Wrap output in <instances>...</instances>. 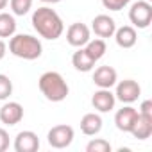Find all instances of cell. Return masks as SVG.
I'll return each instance as SVG.
<instances>
[{
	"label": "cell",
	"instance_id": "obj_1",
	"mask_svg": "<svg viewBox=\"0 0 152 152\" xmlns=\"http://www.w3.org/2000/svg\"><path fill=\"white\" fill-rule=\"evenodd\" d=\"M32 27L45 39H57L64 31L61 16L50 7H38L32 13Z\"/></svg>",
	"mask_w": 152,
	"mask_h": 152
},
{
	"label": "cell",
	"instance_id": "obj_2",
	"mask_svg": "<svg viewBox=\"0 0 152 152\" xmlns=\"http://www.w3.org/2000/svg\"><path fill=\"white\" fill-rule=\"evenodd\" d=\"M41 95L50 102H63L68 97V84L57 72H45L38 81Z\"/></svg>",
	"mask_w": 152,
	"mask_h": 152
},
{
	"label": "cell",
	"instance_id": "obj_3",
	"mask_svg": "<svg viewBox=\"0 0 152 152\" xmlns=\"http://www.w3.org/2000/svg\"><path fill=\"white\" fill-rule=\"evenodd\" d=\"M9 52L20 59L34 61L41 56L43 47L41 41L31 34H13L9 39Z\"/></svg>",
	"mask_w": 152,
	"mask_h": 152
},
{
	"label": "cell",
	"instance_id": "obj_4",
	"mask_svg": "<svg viewBox=\"0 0 152 152\" xmlns=\"http://www.w3.org/2000/svg\"><path fill=\"white\" fill-rule=\"evenodd\" d=\"M129 20L138 29H147L152 22V4L147 0H138L129 9Z\"/></svg>",
	"mask_w": 152,
	"mask_h": 152
},
{
	"label": "cell",
	"instance_id": "obj_5",
	"mask_svg": "<svg viewBox=\"0 0 152 152\" xmlns=\"http://www.w3.org/2000/svg\"><path fill=\"white\" fill-rule=\"evenodd\" d=\"M73 136H75L73 127H70V125H66V124H61V125H56V127H52V129L48 131L47 141H48V145L54 147V148H66V147L72 145Z\"/></svg>",
	"mask_w": 152,
	"mask_h": 152
},
{
	"label": "cell",
	"instance_id": "obj_6",
	"mask_svg": "<svg viewBox=\"0 0 152 152\" xmlns=\"http://www.w3.org/2000/svg\"><path fill=\"white\" fill-rule=\"evenodd\" d=\"M141 95V88L136 81L132 79H125V81H120L116 84V93H115V99L124 102V104H132L140 99Z\"/></svg>",
	"mask_w": 152,
	"mask_h": 152
},
{
	"label": "cell",
	"instance_id": "obj_7",
	"mask_svg": "<svg viewBox=\"0 0 152 152\" xmlns=\"http://www.w3.org/2000/svg\"><path fill=\"white\" fill-rule=\"evenodd\" d=\"M66 41L75 47V48H81L90 41V27L77 22V23H72L66 31Z\"/></svg>",
	"mask_w": 152,
	"mask_h": 152
},
{
	"label": "cell",
	"instance_id": "obj_8",
	"mask_svg": "<svg viewBox=\"0 0 152 152\" xmlns=\"http://www.w3.org/2000/svg\"><path fill=\"white\" fill-rule=\"evenodd\" d=\"M138 109H134L132 106H124L122 109L116 111L115 115V124H116V129L122 131V132H131L134 122L138 120Z\"/></svg>",
	"mask_w": 152,
	"mask_h": 152
},
{
	"label": "cell",
	"instance_id": "obj_9",
	"mask_svg": "<svg viewBox=\"0 0 152 152\" xmlns=\"http://www.w3.org/2000/svg\"><path fill=\"white\" fill-rule=\"evenodd\" d=\"M118 81V73L113 66L106 64V66H99L93 73V83L99 86V88H106V90H111Z\"/></svg>",
	"mask_w": 152,
	"mask_h": 152
},
{
	"label": "cell",
	"instance_id": "obj_10",
	"mask_svg": "<svg viewBox=\"0 0 152 152\" xmlns=\"http://www.w3.org/2000/svg\"><path fill=\"white\" fill-rule=\"evenodd\" d=\"M39 148V138L32 131H22L15 138V150L16 152H36Z\"/></svg>",
	"mask_w": 152,
	"mask_h": 152
},
{
	"label": "cell",
	"instance_id": "obj_11",
	"mask_svg": "<svg viewBox=\"0 0 152 152\" xmlns=\"http://www.w3.org/2000/svg\"><path fill=\"white\" fill-rule=\"evenodd\" d=\"M91 31H93L99 38L106 39V38H111V36L115 34L116 23H115V20H113L111 16H107V15H99V16H95L93 22H91Z\"/></svg>",
	"mask_w": 152,
	"mask_h": 152
},
{
	"label": "cell",
	"instance_id": "obj_12",
	"mask_svg": "<svg viewBox=\"0 0 152 152\" xmlns=\"http://www.w3.org/2000/svg\"><path fill=\"white\" fill-rule=\"evenodd\" d=\"M23 118V107L18 102H7L0 107V122L6 125H16Z\"/></svg>",
	"mask_w": 152,
	"mask_h": 152
},
{
	"label": "cell",
	"instance_id": "obj_13",
	"mask_svg": "<svg viewBox=\"0 0 152 152\" xmlns=\"http://www.w3.org/2000/svg\"><path fill=\"white\" fill-rule=\"evenodd\" d=\"M91 104H93V107H95L99 113H109V111L115 107L116 99H115V93H111V90L100 88L99 91L93 93V97H91Z\"/></svg>",
	"mask_w": 152,
	"mask_h": 152
},
{
	"label": "cell",
	"instance_id": "obj_14",
	"mask_svg": "<svg viewBox=\"0 0 152 152\" xmlns=\"http://www.w3.org/2000/svg\"><path fill=\"white\" fill-rule=\"evenodd\" d=\"M113 36H115V41L120 48H132L138 41V32L131 25H124V27L116 29Z\"/></svg>",
	"mask_w": 152,
	"mask_h": 152
},
{
	"label": "cell",
	"instance_id": "obj_15",
	"mask_svg": "<svg viewBox=\"0 0 152 152\" xmlns=\"http://www.w3.org/2000/svg\"><path fill=\"white\" fill-rule=\"evenodd\" d=\"M100 129H102V118H100V115H97V113H86L81 118V131L86 136H95V134L100 132Z\"/></svg>",
	"mask_w": 152,
	"mask_h": 152
},
{
	"label": "cell",
	"instance_id": "obj_16",
	"mask_svg": "<svg viewBox=\"0 0 152 152\" xmlns=\"http://www.w3.org/2000/svg\"><path fill=\"white\" fill-rule=\"evenodd\" d=\"M131 134L136 140H147V138H150V134H152V118H145V116L140 115L138 120L134 122L132 129H131Z\"/></svg>",
	"mask_w": 152,
	"mask_h": 152
},
{
	"label": "cell",
	"instance_id": "obj_17",
	"mask_svg": "<svg viewBox=\"0 0 152 152\" xmlns=\"http://www.w3.org/2000/svg\"><path fill=\"white\" fill-rule=\"evenodd\" d=\"M95 63L97 61H93L83 47L77 52H73V56H72V64L75 66V70H79V72H91Z\"/></svg>",
	"mask_w": 152,
	"mask_h": 152
},
{
	"label": "cell",
	"instance_id": "obj_18",
	"mask_svg": "<svg viewBox=\"0 0 152 152\" xmlns=\"http://www.w3.org/2000/svg\"><path fill=\"white\" fill-rule=\"evenodd\" d=\"M84 50L88 52V56L93 59V61H99L104 57L106 50H107V45L102 38H97V39H90L86 45H84Z\"/></svg>",
	"mask_w": 152,
	"mask_h": 152
},
{
	"label": "cell",
	"instance_id": "obj_19",
	"mask_svg": "<svg viewBox=\"0 0 152 152\" xmlns=\"http://www.w3.org/2000/svg\"><path fill=\"white\" fill-rule=\"evenodd\" d=\"M16 32V20L9 13H0V38H11Z\"/></svg>",
	"mask_w": 152,
	"mask_h": 152
},
{
	"label": "cell",
	"instance_id": "obj_20",
	"mask_svg": "<svg viewBox=\"0 0 152 152\" xmlns=\"http://www.w3.org/2000/svg\"><path fill=\"white\" fill-rule=\"evenodd\" d=\"M9 4H11V11L13 15L16 16H23L31 11L32 7V0H9Z\"/></svg>",
	"mask_w": 152,
	"mask_h": 152
},
{
	"label": "cell",
	"instance_id": "obj_21",
	"mask_svg": "<svg viewBox=\"0 0 152 152\" xmlns=\"http://www.w3.org/2000/svg\"><path fill=\"white\" fill-rule=\"evenodd\" d=\"M86 152H111V145L107 140L95 138L86 145Z\"/></svg>",
	"mask_w": 152,
	"mask_h": 152
},
{
	"label": "cell",
	"instance_id": "obj_22",
	"mask_svg": "<svg viewBox=\"0 0 152 152\" xmlns=\"http://www.w3.org/2000/svg\"><path fill=\"white\" fill-rule=\"evenodd\" d=\"M11 93H13V83H11V79L7 77V75L0 73V100L9 99Z\"/></svg>",
	"mask_w": 152,
	"mask_h": 152
},
{
	"label": "cell",
	"instance_id": "obj_23",
	"mask_svg": "<svg viewBox=\"0 0 152 152\" xmlns=\"http://www.w3.org/2000/svg\"><path fill=\"white\" fill-rule=\"evenodd\" d=\"M131 0H102V6L109 11H122Z\"/></svg>",
	"mask_w": 152,
	"mask_h": 152
},
{
	"label": "cell",
	"instance_id": "obj_24",
	"mask_svg": "<svg viewBox=\"0 0 152 152\" xmlns=\"http://www.w3.org/2000/svg\"><path fill=\"white\" fill-rule=\"evenodd\" d=\"M9 148V134L6 129L0 127V152H6Z\"/></svg>",
	"mask_w": 152,
	"mask_h": 152
},
{
	"label": "cell",
	"instance_id": "obj_25",
	"mask_svg": "<svg viewBox=\"0 0 152 152\" xmlns=\"http://www.w3.org/2000/svg\"><path fill=\"white\" fill-rule=\"evenodd\" d=\"M141 116L145 118H152V100H145L141 106H140V111H138Z\"/></svg>",
	"mask_w": 152,
	"mask_h": 152
},
{
	"label": "cell",
	"instance_id": "obj_26",
	"mask_svg": "<svg viewBox=\"0 0 152 152\" xmlns=\"http://www.w3.org/2000/svg\"><path fill=\"white\" fill-rule=\"evenodd\" d=\"M6 52H7V45H6L2 39H0V61L6 57Z\"/></svg>",
	"mask_w": 152,
	"mask_h": 152
},
{
	"label": "cell",
	"instance_id": "obj_27",
	"mask_svg": "<svg viewBox=\"0 0 152 152\" xmlns=\"http://www.w3.org/2000/svg\"><path fill=\"white\" fill-rule=\"evenodd\" d=\"M9 4V0H0V11L2 9H6V6Z\"/></svg>",
	"mask_w": 152,
	"mask_h": 152
},
{
	"label": "cell",
	"instance_id": "obj_28",
	"mask_svg": "<svg viewBox=\"0 0 152 152\" xmlns=\"http://www.w3.org/2000/svg\"><path fill=\"white\" fill-rule=\"evenodd\" d=\"M41 2H43V4H59L61 0H41Z\"/></svg>",
	"mask_w": 152,
	"mask_h": 152
},
{
	"label": "cell",
	"instance_id": "obj_29",
	"mask_svg": "<svg viewBox=\"0 0 152 152\" xmlns=\"http://www.w3.org/2000/svg\"><path fill=\"white\" fill-rule=\"evenodd\" d=\"M147 2H152V0H147Z\"/></svg>",
	"mask_w": 152,
	"mask_h": 152
}]
</instances>
